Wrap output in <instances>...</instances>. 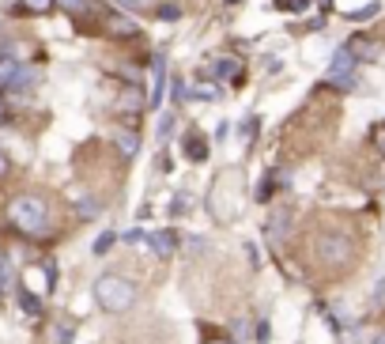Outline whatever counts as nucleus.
I'll return each instance as SVG.
<instances>
[{"instance_id":"f257e3e1","label":"nucleus","mask_w":385,"mask_h":344,"mask_svg":"<svg viewBox=\"0 0 385 344\" xmlns=\"http://www.w3.org/2000/svg\"><path fill=\"white\" fill-rule=\"evenodd\" d=\"M8 223L27 238H42L50 231V204L38 193H20L8 201Z\"/></svg>"},{"instance_id":"f03ea898","label":"nucleus","mask_w":385,"mask_h":344,"mask_svg":"<svg viewBox=\"0 0 385 344\" xmlns=\"http://www.w3.org/2000/svg\"><path fill=\"white\" fill-rule=\"evenodd\" d=\"M238 204H242V171L238 166H223L208 193V208L219 223H231L238 216Z\"/></svg>"},{"instance_id":"7ed1b4c3","label":"nucleus","mask_w":385,"mask_h":344,"mask_svg":"<svg viewBox=\"0 0 385 344\" xmlns=\"http://www.w3.org/2000/svg\"><path fill=\"white\" fill-rule=\"evenodd\" d=\"M95 299H99L102 310L125 314L129 306L136 303V284L129 280V276H121V273H106V276L95 280Z\"/></svg>"},{"instance_id":"20e7f679","label":"nucleus","mask_w":385,"mask_h":344,"mask_svg":"<svg viewBox=\"0 0 385 344\" xmlns=\"http://www.w3.org/2000/svg\"><path fill=\"white\" fill-rule=\"evenodd\" d=\"M314 254H317V261H321L325 268H347V265H351V257H355V246H351V238H347V235L325 231V235H317Z\"/></svg>"},{"instance_id":"39448f33","label":"nucleus","mask_w":385,"mask_h":344,"mask_svg":"<svg viewBox=\"0 0 385 344\" xmlns=\"http://www.w3.org/2000/svg\"><path fill=\"white\" fill-rule=\"evenodd\" d=\"M57 4H61V12L87 34L99 31V20H102V12H106L99 0H57Z\"/></svg>"},{"instance_id":"423d86ee","label":"nucleus","mask_w":385,"mask_h":344,"mask_svg":"<svg viewBox=\"0 0 385 344\" xmlns=\"http://www.w3.org/2000/svg\"><path fill=\"white\" fill-rule=\"evenodd\" d=\"M95 34H110V38H136V23L133 20H125L121 12H102V20H99V31Z\"/></svg>"},{"instance_id":"0eeeda50","label":"nucleus","mask_w":385,"mask_h":344,"mask_svg":"<svg viewBox=\"0 0 385 344\" xmlns=\"http://www.w3.org/2000/svg\"><path fill=\"white\" fill-rule=\"evenodd\" d=\"M347 53H351L355 61H378V53H382V45L374 42V38H366V34H355L351 42H347Z\"/></svg>"},{"instance_id":"6e6552de","label":"nucleus","mask_w":385,"mask_h":344,"mask_svg":"<svg viewBox=\"0 0 385 344\" xmlns=\"http://www.w3.org/2000/svg\"><path fill=\"white\" fill-rule=\"evenodd\" d=\"M147 246H152L159 257H170L174 246H177V235H174V231H155V235L147 238Z\"/></svg>"},{"instance_id":"1a4fd4ad","label":"nucleus","mask_w":385,"mask_h":344,"mask_svg":"<svg viewBox=\"0 0 385 344\" xmlns=\"http://www.w3.org/2000/svg\"><path fill=\"white\" fill-rule=\"evenodd\" d=\"M144 91L140 87H125L121 91V99H117V110H125V114H136V110H144Z\"/></svg>"},{"instance_id":"9d476101","label":"nucleus","mask_w":385,"mask_h":344,"mask_svg":"<svg viewBox=\"0 0 385 344\" xmlns=\"http://www.w3.org/2000/svg\"><path fill=\"white\" fill-rule=\"evenodd\" d=\"M185 155H189V159L193 163H201L204 159V155H208V141H204V136L201 133H185Z\"/></svg>"},{"instance_id":"9b49d317","label":"nucleus","mask_w":385,"mask_h":344,"mask_svg":"<svg viewBox=\"0 0 385 344\" xmlns=\"http://www.w3.org/2000/svg\"><path fill=\"white\" fill-rule=\"evenodd\" d=\"M15 72H20V61L12 53H0V91H8L15 83Z\"/></svg>"},{"instance_id":"f8f14e48","label":"nucleus","mask_w":385,"mask_h":344,"mask_svg":"<svg viewBox=\"0 0 385 344\" xmlns=\"http://www.w3.org/2000/svg\"><path fill=\"white\" fill-rule=\"evenodd\" d=\"M20 8L27 15H50L57 8V0H20Z\"/></svg>"},{"instance_id":"ddd939ff","label":"nucleus","mask_w":385,"mask_h":344,"mask_svg":"<svg viewBox=\"0 0 385 344\" xmlns=\"http://www.w3.org/2000/svg\"><path fill=\"white\" fill-rule=\"evenodd\" d=\"M163 61H155V83H152V95H147V102H152V106H159V102H163Z\"/></svg>"},{"instance_id":"4468645a","label":"nucleus","mask_w":385,"mask_h":344,"mask_svg":"<svg viewBox=\"0 0 385 344\" xmlns=\"http://www.w3.org/2000/svg\"><path fill=\"white\" fill-rule=\"evenodd\" d=\"M370 144H374V152L385 159V122H378V125L370 129Z\"/></svg>"},{"instance_id":"2eb2a0df","label":"nucleus","mask_w":385,"mask_h":344,"mask_svg":"<svg viewBox=\"0 0 385 344\" xmlns=\"http://www.w3.org/2000/svg\"><path fill=\"white\" fill-rule=\"evenodd\" d=\"M136 133H117V148H121V155H136Z\"/></svg>"},{"instance_id":"dca6fc26","label":"nucleus","mask_w":385,"mask_h":344,"mask_svg":"<svg viewBox=\"0 0 385 344\" xmlns=\"http://www.w3.org/2000/svg\"><path fill=\"white\" fill-rule=\"evenodd\" d=\"M272 193H276V174H265V182H261V189H257V201H268Z\"/></svg>"},{"instance_id":"f3484780","label":"nucleus","mask_w":385,"mask_h":344,"mask_svg":"<svg viewBox=\"0 0 385 344\" xmlns=\"http://www.w3.org/2000/svg\"><path fill=\"white\" fill-rule=\"evenodd\" d=\"M276 8L279 12H306L310 0H276Z\"/></svg>"},{"instance_id":"a211bd4d","label":"nucleus","mask_w":385,"mask_h":344,"mask_svg":"<svg viewBox=\"0 0 385 344\" xmlns=\"http://www.w3.org/2000/svg\"><path fill=\"white\" fill-rule=\"evenodd\" d=\"M117 243V235L114 231H106V235H99V243H95V254H110V246Z\"/></svg>"},{"instance_id":"6ab92c4d","label":"nucleus","mask_w":385,"mask_h":344,"mask_svg":"<svg viewBox=\"0 0 385 344\" xmlns=\"http://www.w3.org/2000/svg\"><path fill=\"white\" fill-rule=\"evenodd\" d=\"M374 15H378V4H366V8H359V12H351V20L363 23V20H374Z\"/></svg>"},{"instance_id":"aec40b11","label":"nucleus","mask_w":385,"mask_h":344,"mask_svg":"<svg viewBox=\"0 0 385 344\" xmlns=\"http://www.w3.org/2000/svg\"><path fill=\"white\" fill-rule=\"evenodd\" d=\"M193 99H219V87H215V83H212V87H208V83H201V87L193 91Z\"/></svg>"},{"instance_id":"412c9836","label":"nucleus","mask_w":385,"mask_h":344,"mask_svg":"<svg viewBox=\"0 0 385 344\" xmlns=\"http://www.w3.org/2000/svg\"><path fill=\"white\" fill-rule=\"evenodd\" d=\"M253 133H257V117H249V122H242V129H238V136H242V141H253Z\"/></svg>"},{"instance_id":"4be33fe9","label":"nucleus","mask_w":385,"mask_h":344,"mask_svg":"<svg viewBox=\"0 0 385 344\" xmlns=\"http://www.w3.org/2000/svg\"><path fill=\"white\" fill-rule=\"evenodd\" d=\"M99 208H102L99 201H83V204H80V216H83V220H95V212H99Z\"/></svg>"},{"instance_id":"5701e85b","label":"nucleus","mask_w":385,"mask_h":344,"mask_svg":"<svg viewBox=\"0 0 385 344\" xmlns=\"http://www.w3.org/2000/svg\"><path fill=\"white\" fill-rule=\"evenodd\" d=\"M159 15H163V20H177V15H182V8H170V4H163V8H159Z\"/></svg>"},{"instance_id":"b1692460","label":"nucleus","mask_w":385,"mask_h":344,"mask_svg":"<svg viewBox=\"0 0 385 344\" xmlns=\"http://www.w3.org/2000/svg\"><path fill=\"white\" fill-rule=\"evenodd\" d=\"M174 99H177V102H182V99H189V87H185L182 80H174Z\"/></svg>"},{"instance_id":"393cba45","label":"nucleus","mask_w":385,"mask_h":344,"mask_svg":"<svg viewBox=\"0 0 385 344\" xmlns=\"http://www.w3.org/2000/svg\"><path fill=\"white\" fill-rule=\"evenodd\" d=\"M121 8H140V0H117Z\"/></svg>"},{"instance_id":"a878e982","label":"nucleus","mask_w":385,"mask_h":344,"mask_svg":"<svg viewBox=\"0 0 385 344\" xmlns=\"http://www.w3.org/2000/svg\"><path fill=\"white\" fill-rule=\"evenodd\" d=\"M204 344H231V341H227V337H208Z\"/></svg>"},{"instance_id":"bb28decb","label":"nucleus","mask_w":385,"mask_h":344,"mask_svg":"<svg viewBox=\"0 0 385 344\" xmlns=\"http://www.w3.org/2000/svg\"><path fill=\"white\" fill-rule=\"evenodd\" d=\"M4 174H8V159L0 155V178H4Z\"/></svg>"},{"instance_id":"cd10ccee","label":"nucleus","mask_w":385,"mask_h":344,"mask_svg":"<svg viewBox=\"0 0 385 344\" xmlns=\"http://www.w3.org/2000/svg\"><path fill=\"white\" fill-rule=\"evenodd\" d=\"M370 344H385V333H378V337H374Z\"/></svg>"},{"instance_id":"c85d7f7f","label":"nucleus","mask_w":385,"mask_h":344,"mask_svg":"<svg viewBox=\"0 0 385 344\" xmlns=\"http://www.w3.org/2000/svg\"><path fill=\"white\" fill-rule=\"evenodd\" d=\"M227 4H231V8H234V4H246V0H227Z\"/></svg>"}]
</instances>
